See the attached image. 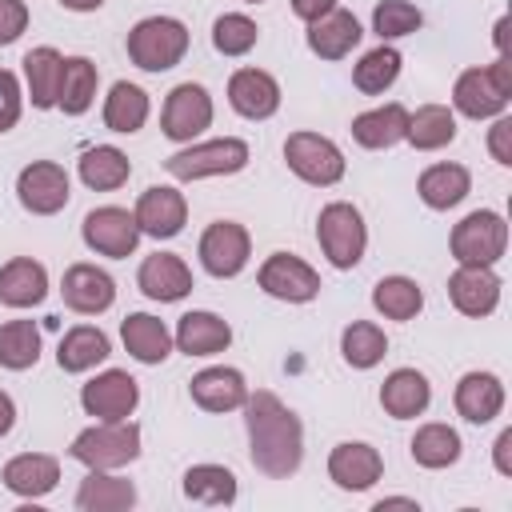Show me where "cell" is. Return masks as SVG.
I'll return each mask as SVG.
<instances>
[{
    "mask_svg": "<svg viewBox=\"0 0 512 512\" xmlns=\"http://www.w3.org/2000/svg\"><path fill=\"white\" fill-rule=\"evenodd\" d=\"M244 428H248V452L252 464L272 476V480H288L300 460H304V428L300 416L268 388L248 392L244 400Z\"/></svg>",
    "mask_w": 512,
    "mask_h": 512,
    "instance_id": "1",
    "label": "cell"
},
{
    "mask_svg": "<svg viewBox=\"0 0 512 512\" xmlns=\"http://www.w3.org/2000/svg\"><path fill=\"white\" fill-rule=\"evenodd\" d=\"M188 52V28L176 16H144L128 32V60L144 72H168Z\"/></svg>",
    "mask_w": 512,
    "mask_h": 512,
    "instance_id": "2",
    "label": "cell"
},
{
    "mask_svg": "<svg viewBox=\"0 0 512 512\" xmlns=\"http://www.w3.org/2000/svg\"><path fill=\"white\" fill-rule=\"evenodd\" d=\"M68 456L80 460L84 468H104V472L124 468L140 456V428L132 420H100L72 440Z\"/></svg>",
    "mask_w": 512,
    "mask_h": 512,
    "instance_id": "3",
    "label": "cell"
},
{
    "mask_svg": "<svg viewBox=\"0 0 512 512\" xmlns=\"http://www.w3.org/2000/svg\"><path fill=\"white\" fill-rule=\"evenodd\" d=\"M316 240L332 268H356L368 248V228H364L360 208H352L348 200L324 204L320 220H316Z\"/></svg>",
    "mask_w": 512,
    "mask_h": 512,
    "instance_id": "4",
    "label": "cell"
},
{
    "mask_svg": "<svg viewBox=\"0 0 512 512\" xmlns=\"http://www.w3.org/2000/svg\"><path fill=\"white\" fill-rule=\"evenodd\" d=\"M504 248H508V224L492 208H476L452 228V260L456 264H488L492 268V264H500Z\"/></svg>",
    "mask_w": 512,
    "mask_h": 512,
    "instance_id": "5",
    "label": "cell"
},
{
    "mask_svg": "<svg viewBox=\"0 0 512 512\" xmlns=\"http://www.w3.org/2000/svg\"><path fill=\"white\" fill-rule=\"evenodd\" d=\"M248 164V144L236 140V136H224V140H204V144H192L176 156L164 160L168 176L176 180H204V176H232Z\"/></svg>",
    "mask_w": 512,
    "mask_h": 512,
    "instance_id": "6",
    "label": "cell"
},
{
    "mask_svg": "<svg viewBox=\"0 0 512 512\" xmlns=\"http://www.w3.org/2000/svg\"><path fill=\"white\" fill-rule=\"evenodd\" d=\"M284 160L312 188H332L344 176V152L320 132H292L284 140Z\"/></svg>",
    "mask_w": 512,
    "mask_h": 512,
    "instance_id": "7",
    "label": "cell"
},
{
    "mask_svg": "<svg viewBox=\"0 0 512 512\" xmlns=\"http://www.w3.org/2000/svg\"><path fill=\"white\" fill-rule=\"evenodd\" d=\"M196 252H200V264H204L208 276L232 280V276L244 272V264H248V256H252V240H248L244 224H236V220H216V224L204 228Z\"/></svg>",
    "mask_w": 512,
    "mask_h": 512,
    "instance_id": "8",
    "label": "cell"
},
{
    "mask_svg": "<svg viewBox=\"0 0 512 512\" xmlns=\"http://www.w3.org/2000/svg\"><path fill=\"white\" fill-rule=\"evenodd\" d=\"M80 236L92 252L100 256H112V260H124L136 252L140 244V228H136V216L128 208H116V204H104V208H92L80 224Z\"/></svg>",
    "mask_w": 512,
    "mask_h": 512,
    "instance_id": "9",
    "label": "cell"
},
{
    "mask_svg": "<svg viewBox=\"0 0 512 512\" xmlns=\"http://www.w3.org/2000/svg\"><path fill=\"white\" fill-rule=\"evenodd\" d=\"M16 196L32 216H56L68 204L72 184H68V172L56 160H32L16 176Z\"/></svg>",
    "mask_w": 512,
    "mask_h": 512,
    "instance_id": "10",
    "label": "cell"
},
{
    "mask_svg": "<svg viewBox=\"0 0 512 512\" xmlns=\"http://www.w3.org/2000/svg\"><path fill=\"white\" fill-rule=\"evenodd\" d=\"M208 124H212V96H208V88L204 84H192V80L176 84L168 92V100H164V112H160L164 136L184 144V140L200 136Z\"/></svg>",
    "mask_w": 512,
    "mask_h": 512,
    "instance_id": "11",
    "label": "cell"
},
{
    "mask_svg": "<svg viewBox=\"0 0 512 512\" xmlns=\"http://www.w3.org/2000/svg\"><path fill=\"white\" fill-rule=\"evenodd\" d=\"M80 404L96 420H128L140 404V384L124 368H108L80 388Z\"/></svg>",
    "mask_w": 512,
    "mask_h": 512,
    "instance_id": "12",
    "label": "cell"
},
{
    "mask_svg": "<svg viewBox=\"0 0 512 512\" xmlns=\"http://www.w3.org/2000/svg\"><path fill=\"white\" fill-rule=\"evenodd\" d=\"M260 288L268 292V296H276V300H288V304H308V300H316V292H320V276H316V268L312 264H304L300 256H292V252H272L264 264H260Z\"/></svg>",
    "mask_w": 512,
    "mask_h": 512,
    "instance_id": "13",
    "label": "cell"
},
{
    "mask_svg": "<svg viewBox=\"0 0 512 512\" xmlns=\"http://www.w3.org/2000/svg\"><path fill=\"white\" fill-rule=\"evenodd\" d=\"M132 216H136L140 236L172 240V236H180L184 224H188V200H184L176 188H168V184H152V188L140 192Z\"/></svg>",
    "mask_w": 512,
    "mask_h": 512,
    "instance_id": "14",
    "label": "cell"
},
{
    "mask_svg": "<svg viewBox=\"0 0 512 512\" xmlns=\"http://www.w3.org/2000/svg\"><path fill=\"white\" fill-rule=\"evenodd\" d=\"M500 276L488 268V264H460L452 276H448V300L456 304V312L464 316H488L496 312L500 304Z\"/></svg>",
    "mask_w": 512,
    "mask_h": 512,
    "instance_id": "15",
    "label": "cell"
},
{
    "mask_svg": "<svg viewBox=\"0 0 512 512\" xmlns=\"http://www.w3.org/2000/svg\"><path fill=\"white\" fill-rule=\"evenodd\" d=\"M60 296L80 316H100L116 300V280L96 264H72L60 280Z\"/></svg>",
    "mask_w": 512,
    "mask_h": 512,
    "instance_id": "16",
    "label": "cell"
},
{
    "mask_svg": "<svg viewBox=\"0 0 512 512\" xmlns=\"http://www.w3.org/2000/svg\"><path fill=\"white\" fill-rule=\"evenodd\" d=\"M508 100H512V92L500 88L488 68H468V72H460L456 84H452V104H456V112L468 116V120L500 116V112L508 108Z\"/></svg>",
    "mask_w": 512,
    "mask_h": 512,
    "instance_id": "17",
    "label": "cell"
},
{
    "mask_svg": "<svg viewBox=\"0 0 512 512\" xmlns=\"http://www.w3.org/2000/svg\"><path fill=\"white\" fill-rule=\"evenodd\" d=\"M228 104L244 120H268L280 108V84L264 68H236L228 80Z\"/></svg>",
    "mask_w": 512,
    "mask_h": 512,
    "instance_id": "18",
    "label": "cell"
},
{
    "mask_svg": "<svg viewBox=\"0 0 512 512\" xmlns=\"http://www.w3.org/2000/svg\"><path fill=\"white\" fill-rule=\"evenodd\" d=\"M328 476H332V484L344 488V492H364V488H372V484L384 476V460H380V452H376L372 444L344 440V444H336L332 456H328Z\"/></svg>",
    "mask_w": 512,
    "mask_h": 512,
    "instance_id": "19",
    "label": "cell"
},
{
    "mask_svg": "<svg viewBox=\"0 0 512 512\" xmlns=\"http://www.w3.org/2000/svg\"><path fill=\"white\" fill-rule=\"evenodd\" d=\"M136 284L148 300L172 304V300H184L192 292V268L176 252H152V256H144V264L136 272Z\"/></svg>",
    "mask_w": 512,
    "mask_h": 512,
    "instance_id": "20",
    "label": "cell"
},
{
    "mask_svg": "<svg viewBox=\"0 0 512 512\" xmlns=\"http://www.w3.org/2000/svg\"><path fill=\"white\" fill-rule=\"evenodd\" d=\"M188 392H192V400H196L204 412H236V408H244V400H248L244 372H240V368H224V364L196 372L192 384H188Z\"/></svg>",
    "mask_w": 512,
    "mask_h": 512,
    "instance_id": "21",
    "label": "cell"
},
{
    "mask_svg": "<svg viewBox=\"0 0 512 512\" xmlns=\"http://www.w3.org/2000/svg\"><path fill=\"white\" fill-rule=\"evenodd\" d=\"M452 400H456V412L468 424H488L504 412V384L492 372H464Z\"/></svg>",
    "mask_w": 512,
    "mask_h": 512,
    "instance_id": "22",
    "label": "cell"
},
{
    "mask_svg": "<svg viewBox=\"0 0 512 512\" xmlns=\"http://www.w3.org/2000/svg\"><path fill=\"white\" fill-rule=\"evenodd\" d=\"M4 488L16 492V496H28V500H40L56 488L60 480V460L56 456H44V452H20L4 464Z\"/></svg>",
    "mask_w": 512,
    "mask_h": 512,
    "instance_id": "23",
    "label": "cell"
},
{
    "mask_svg": "<svg viewBox=\"0 0 512 512\" xmlns=\"http://www.w3.org/2000/svg\"><path fill=\"white\" fill-rule=\"evenodd\" d=\"M172 344L184 356H216V352H224L232 344V328L216 312H184L180 324H176Z\"/></svg>",
    "mask_w": 512,
    "mask_h": 512,
    "instance_id": "24",
    "label": "cell"
},
{
    "mask_svg": "<svg viewBox=\"0 0 512 512\" xmlns=\"http://www.w3.org/2000/svg\"><path fill=\"white\" fill-rule=\"evenodd\" d=\"M432 400V384L424 372L416 368H396L388 372V380L380 384V408L392 416V420H412L428 408Z\"/></svg>",
    "mask_w": 512,
    "mask_h": 512,
    "instance_id": "25",
    "label": "cell"
},
{
    "mask_svg": "<svg viewBox=\"0 0 512 512\" xmlns=\"http://www.w3.org/2000/svg\"><path fill=\"white\" fill-rule=\"evenodd\" d=\"M48 296V272L32 256H12L0 268V304L8 308H32Z\"/></svg>",
    "mask_w": 512,
    "mask_h": 512,
    "instance_id": "26",
    "label": "cell"
},
{
    "mask_svg": "<svg viewBox=\"0 0 512 512\" xmlns=\"http://www.w3.org/2000/svg\"><path fill=\"white\" fill-rule=\"evenodd\" d=\"M360 20L344 8H332L328 16L312 20L308 24V48L320 56V60H344L356 44H360Z\"/></svg>",
    "mask_w": 512,
    "mask_h": 512,
    "instance_id": "27",
    "label": "cell"
},
{
    "mask_svg": "<svg viewBox=\"0 0 512 512\" xmlns=\"http://www.w3.org/2000/svg\"><path fill=\"white\" fill-rule=\"evenodd\" d=\"M136 504V484L124 476H112L104 468H88V476L76 488L80 512H124Z\"/></svg>",
    "mask_w": 512,
    "mask_h": 512,
    "instance_id": "28",
    "label": "cell"
},
{
    "mask_svg": "<svg viewBox=\"0 0 512 512\" xmlns=\"http://www.w3.org/2000/svg\"><path fill=\"white\" fill-rule=\"evenodd\" d=\"M404 132H408V108H404V104H380V108L360 112V116L352 120V140H356L360 148H372V152L400 144Z\"/></svg>",
    "mask_w": 512,
    "mask_h": 512,
    "instance_id": "29",
    "label": "cell"
},
{
    "mask_svg": "<svg viewBox=\"0 0 512 512\" xmlns=\"http://www.w3.org/2000/svg\"><path fill=\"white\" fill-rule=\"evenodd\" d=\"M416 192H420V200H424L428 208L448 212V208H456V204L472 192V172H468L464 164H432V168L420 172Z\"/></svg>",
    "mask_w": 512,
    "mask_h": 512,
    "instance_id": "30",
    "label": "cell"
},
{
    "mask_svg": "<svg viewBox=\"0 0 512 512\" xmlns=\"http://www.w3.org/2000/svg\"><path fill=\"white\" fill-rule=\"evenodd\" d=\"M120 340H124L128 356L140 360V364H160V360L172 352V332L164 328V320H156V316H148V312L124 316Z\"/></svg>",
    "mask_w": 512,
    "mask_h": 512,
    "instance_id": "31",
    "label": "cell"
},
{
    "mask_svg": "<svg viewBox=\"0 0 512 512\" xmlns=\"http://www.w3.org/2000/svg\"><path fill=\"white\" fill-rule=\"evenodd\" d=\"M96 84H100V72L88 56H64V72H60V96H56V108L64 116H84L96 100Z\"/></svg>",
    "mask_w": 512,
    "mask_h": 512,
    "instance_id": "32",
    "label": "cell"
},
{
    "mask_svg": "<svg viewBox=\"0 0 512 512\" xmlns=\"http://www.w3.org/2000/svg\"><path fill=\"white\" fill-rule=\"evenodd\" d=\"M108 352H112V344H108V336L100 328L76 324V328L64 332V340L56 348V364H60V372H88L100 360H108Z\"/></svg>",
    "mask_w": 512,
    "mask_h": 512,
    "instance_id": "33",
    "label": "cell"
},
{
    "mask_svg": "<svg viewBox=\"0 0 512 512\" xmlns=\"http://www.w3.org/2000/svg\"><path fill=\"white\" fill-rule=\"evenodd\" d=\"M60 72H64V56L56 48H32L24 56V80H28V100L32 108H56L60 96Z\"/></svg>",
    "mask_w": 512,
    "mask_h": 512,
    "instance_id": "34",
    "label": "cell"
},
{
    "mask_svg": "<svg viewBox=\"0 0 512 512\" xmlns=\"http://www.w3.org/2000/svg\"><path fill=\"white\" fill-rule=\"evenodd\" d=\"M404 140L416 148V152H436L444 144L456 140V112L444 108V104H424L416 112H408V132Z\"/></svg>",
    "mask_w": 512,
    "mask_h": 512,
    "instance_id": "35",
    "label": "cell"
},
{
    "mask_svg": "<svg viewBox=\"0 0 512 512\" xmlns=\"http://www.w3.org/2000/svg\"><path fill=\"white\" fill-rule=\"evenodd\" d=\"M144 120H148V92H144L140 84L116 80V84L108 88V96H104V124H108L112 132L132 136V132L144 128Z\"/></svg>",
    "mask_w": 512,
    "mask_h": 512,
    "instance_id": "36",
    "label": "cell"
},
{
    "mask_svg": "<svg viewBox=\"0 0 512 512\" xmlns=\"http://www.w3.org/2000/svg\"><path fill=\"white\" fill-rule=\"evenodd\" d=\"M128 176H132V160H128L120 148H112V144H96V148H88V152L80 156V180H84L92 192H112V188H120Z\"/></svg>",
    "mask_w": 512,
    "mask_h": 512,
    "instance_id": "37",
    "label": "cell"
},
{
    "mask_svg": "<svg viewBox=\"0 0 512 512\" xmlns=\"http://www.w3.org/2000/svg\"><path fill=\"white\" fill-rule=\"evenodd\" d=\"M180 488H184V496L192 504H208V508H220V504L236 500V476L224 464H192L184 472Z\"/></svg>",
    "mask_w": 512,
    "mask_h": 512,
    "instance_id": "38",
    "label": "cell"
},
{
    "mask_svg": "<svg viewBox=\"0 0 512 512\" xmlns=\"http://www.w3.org/2000/svg\"><path fill=\"white\" fill-rule=\"evenodd\" d=\"M372 308L388 320H412L424 308V292L412 276H384L372 288Z\"/></svg>",
    "mask_w": 512,
    "mask_h": 512,
    "instance_id": "39",
    "label": "cell"
},
{
    "mask_svg": "<svg viewBox=\"0 0 512 512\" xmlns=\"http://www.w3.org/2000/svg\"><path fill=\"white\" fill-rule=\"evenodd\" d=\"M408 448L420 468H448L460 460V432L448 424H424V428H416Z\"/></svg>",
    "mask_w": 512,
    "mask_h": 512,
    "instance_id": "40",
    "label": "cell"
},
{
    "mask_svg": "<svg viewBox=\"0 0 512 512\" xmlns=\"http://www.w3.org/2000/svg\"><path fill=\"white\" fill-rule=\"evenodd\" d=\"M396 76H400V52H396L392 44H380V48L364 52L360 64L352 68V84H356L364 96L388 92V88L396 84Z\"/></svg>",
    "mask_w": 512,
    "mask_h": 512,
    "instance_id": "41",
    "label": "cell"
},
{
    "mask_svg": "<svg viewBox=\"0 0 512 512\" xmlns=\"http://www.w3.org/2000/svg\"><path fill=\"white\" fill-rule=\"evenodd\" d=\"M40 360V332L32 320H8L0 324V368L24 372Z\"/></svg>",
    "mask_w": 512,
    "mask_h": 512,
    "instance_id": "42",
    "label": "cell"
},
{
    "mask_svg": "<svg viewBox=\"0 0 512 512\" xmlns=\"http://www.w3.org/2000/svg\"><path fill=\"white\" fill-rule=\"evenodd\" d=\"M340 352L352 368H376L388 352V336L372 324V320H352L344 332H340Z\"/></svg>",
    "mask_w": 512,
    "mask_h": 512,
    "instance_id": "43",
    "label": "cell"
},
{
    "mask_svg": "<svg viewBox=\"0 0 512 512\" xmlns=\"http://www.w3.org/2000/svg\"><path fill=\"white\" fill-rule=\"evenodd\" d=\"M256 40H260V28L244 12H224L212 24V44H216L220 56H244V52L256 48Z\"/></svg>",
    "mask_w": 512,
    "mask_h": 512,
    "instance_id": "44",
    "label": "cell"
},
{
    "mask_svg": "<svg viewBox=\"0 0 512 512\" xmlns=\"http://www.w3.org/2000/svg\"><path fill=\"white\" fill-rule=\"evenodd\" d=\"M424 24L420 8L408 4V0H380L372 8V32L380 40H400V36H412L416 28Z\"/></svg>",
    "mask_w": 512,
    "mask_h": 512,
    "instance_id": "45",
    "label": "cell"
},
{
    "mask_svg": "<svg viewBox=\"0 0 512 512\" xmlns=\"http://www.w3.org/2000/svg\"><path fill=\"white\" fill-rule=\"evenodd\" d=\"M20 108H24L20 80H16V72L0 68V132H8V128L20 120Z\"/></svg>",
    "mask_w": 512,
    "mask_h": 512,
    "instance_id": "46",
    "label": "cell"
},
{
    "mask_svg": "<svg viewBox=\"0 0 512 512\" xmlns=\"http://www.w3.org/2000/svg\"><path fill=\"white\" fill-rule=\"evenodd\" d=\"M28 28V4L24 0H0V48L20 40Z\"/></svg>",
    "mask_w": 512,
    "mask_h": 512,
    "instance_id": "47",
    "label": "cell"
},
{
    "mask_svg": "<svg viewBox=\"0 0 512 512\" xmlns=\"http://www.w3.org/2000/svg\"><path fill=\"white\" fill-rule=\"evenodd\" d=\"M488 152H492V160L496 164H512V120L508 116H500L496 124H492V132H488Z\"/></svg>",
    "mask_w": 512,
    "mask_h": 512,
    "instance_id": "48",
    "label": "cell"
},
{
    "mask_svg": "<svg viewBox=\"0 0 512 512\" xmlns=\"http://www.w3.org/2000/svg\"><path fill=\"white\" fill-rule=\"evenodd\" d=\"M492 460H496V472L500 476H512V428H504L492 444Z\"/></svg>",
    "mask_w": 512,
    "mask_h": 512,
    "instance_id": "49",
    "label": "cell"
},
{
    "mask_svg": "<svg viewBox=\"0 0 512 512\" xmlns=\"http://www.w3.org/2000/svg\"><path fill=\"white\" fill-rule=\"evenodd\" d=\"M336 8V0H292V12L300 16V20H320V16H328Z\"/></svg>",
    "mask_w": 512,
    "mask_h": 512,
    "instance_id": "50",
    "label": "cell"
},
{
    "mask_svg": "<svg viewBox=\"0 0 512 512\" xmlns=\"http://www.w3.org/2000/svg\"><path fill=\"white\" fill-rule=\"evenodd\" d=\"M12 424H16V404H12L8 392H0V436H8Z\"/></svg>",
    "mask_w": 512,
    "mask_h": 512,
    "instance_id": "51",
    "label": "cell"
},
{
    "mask_svg": "<svg viewBox=\"0 0 512 512\" xmlns=\"http://www.w3.org/2000/svg\"><path fill=\"white\" fill-rule=\"evenodd\" d=\"M508 24H512V20H508V16H500V20H496V28H492V44H496V52H500V56H508Z\"/></svg>",
    "mask_w": 512,
    "mask_h": 512,
    "instance_id": "52",
    "label": "cell"
},
{
    "mask_svg": "<svg viewBox=\"0 0 512 512\" xmlns=\"http://www.w3.org/2000/svg\"><path fill=\"white\" fill-rule=\"evenodd\" d=\"M384 508H420L412 496H384V500H376V512H384Z\"/></svg>",
    "mask_w": 512,
    "mask_h": 512,
    "instance_id": "53",
    "label": "cell"
},
{
    "mask_svg": "<svg viewBox=\"0 0 512 512\" xmlns=\"http://www.w3.org/2000/svg\"><path fill=\"white\" fill-rule=\"evenodd\" d=\"M60 4H64L68 12H96L104 0H60Z\"/></svg>",
    "mask_w": 512,
    "mask_h": 512,
    "instance_id": "54",
    "label": "cell"
},
{
    "mask_svg": "<svg viewBox=\"0 0 512 512\" xmlns=\"http://www.w3.org/2000/svg\"><path fill=\"white\" fill-rule=\"evenodd\" d=\"M244 4H264V0H244Z\"/></svg>",
    "mask_w": 512,
    "mask_h": 512,
    "instance_id": "55",
    "label": "cell"
}]
</instances>
